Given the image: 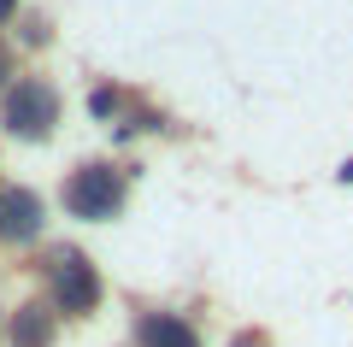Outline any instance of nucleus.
<instances>
[{"label": "nucleus", "instance_id": "nucleus-1", "mask_svg": "<svg viewBox=\"0 0 353 347\" xmlns=\"http://www.w3.org/2000/svg\"><path fill=\"white\" fill-rule=\"evenodd\" d=\"M130 200V171H118L112 159H88L65 177V212L77 224H112Z\"/></svg>", "mask_w": 353, "mask_h": 347}, {"label": "nucleus", "instance_id": "nucleus-2", "mask_svg": "<svg viewBox=\"0 0 353 347\" xmlns=\"http://www.w3.org/2000/svg\"><path fill=\"white\" fill-rule=\"evenodd\" d=\"M101 271H94V259H83L77 248H59L48 265V306L59 312V318H94L101 312Z\"/></svg>", "mask_w": 353, "mask_h": 347}, {"label": "nucleus", "instance_id": "nucleus-3", "mask_svg": "<svg viewBox=\"0 0 353 347\" xmlns=\"http://www.w3.org/2000/svg\"><path fill=\"white\" fill-rule=\"evenodd\" d=\"M59 124V95L41 77H18L6 95H0V130L12 141H48Z\"/></svg>", "mask_w": 353, "mask_h": 347}, {"label": "nucleus", "instance_id": "nucleus-4", "mask_svg": "<svg viewBox=\"0 0 353 347\" xmlns=\"http://www.w3.org/2000/svg\"><path fill=\"white\" fill-rule=\"evenodd\" d=\"M48 230V200L24 183H0V248H30Z\"/></svg>", "mask_w": 353, "mask_h": 347}, {"label": "nucleus", "instance_id": "nucleus-5", "mask_svg": "<svg viewBox=\"0 0 353 347\" xmlns=\"http://www.w3.org/2000/svg\"><path fill=\"white\" fill-rule=\"evenodd\" d=\"M136 347H201V330L189 318H176V312H141Z\"/></svg>", "mask_w": 353, "mask_h": 347}, {"label": "nucleus", "instance_id": "nucleus-6", "mask_svg": "<svg viewBox=\"0 0 353 347\" xmlns=\"http://www.w3.org/2000/svg\"><path fill=\"white\" fill-rule=\"evenodd\" d=\"M53 330H59V312H53V306H41V300L18 306V312H12V324H6L12 347H53Z\"/></svg>", "mask_w": 353, "mask_h": 347}, {"label": "nucleus", "instance_id": "nucleus-7", "mask_svg": "<svg viewBox=\"0 0 353 347\" xmlns=\"http://www.w3.org/2000/svg\"><path fill=\"white\" fill-rule=\"evenodd\" d=\"M88 106L101 112V118H112V112H118V95H112V88H94V95H88Z\"/></svg>", "mask_w": 353, "mask_h": 347}, {"label": "nucleus", "instance_id": "nucleus-8", "mask_svg": "<svg viewBox=\"0 0 353 347\" xmlns=\"http://www.w3.org/2000/svg\"><path fill=\"white\" fill-rule=\"evenodd\" d=\"M230 347H271V341H265L259 330H241V335H230Z\"/></svg>", "mask_w": 353, "mask_h": 347}, {"label": "nucleus", "instance_id": "nucleus-9", "mask_svg": "<svg viewBox=\"0 0 353 347\" xmlns=\"http://www.w3.org/2000/svg\"><path fill=\"white\" fill-rule=\"evenodd\" d=\"M18 77H12V59H6V53H0V95H6V88H12Z\"/></svg>", "mask_w": 353, "mask_h": 347}, {"label": "nucleus", "instance_id": "nucleus-10", "mask_svg": "<svg viewBox=\"0 0 353 347\" xmlns=\"http://www.w3.org/2000/svg\"><path fill=\"white\" fill-rule=\"evenodd\" d=\"M18 18V0H0V24H12Z\"/></svg>", "mask_w": 353, "mask_h": 347}]
</instances>
